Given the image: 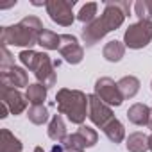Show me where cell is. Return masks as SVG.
Listing matches in <instances>:
<instances>
[{"mask_svg":"<svg viewBox=\"0 0 152 152\" xmlns=\"http://www.w3.org/2000/svg\"><path fill=\"white\" fill-rule=\"evenodd\" d=\"M129 13L131 2H127V0H106L102 15L83 27V41L86 43V47H93L104 36L122 27Z\"/></svg>","mask_w":152,"mask_h":152,"instance_id":"6da1fadb","label":"cell"},{"mask_svg":"<svg viewBox=\"0 0 152 152\" xmlns=\"http://www.w3.org/2000/svg\"><path fill=\"white\" fill-rule=\"evenodd\" d=\"M43 29L45 27L38 16H25L22 22L15 25L2 27V31H0V43L4 47L13 45V47H23L25 50H29L34 45H38V38Z\"/></svg>","mask_w":152,"mask_h":152,"instance_id":"7a4b0ae2","label":"cell"},{"mask_svg":"<svg viewBox=\"0 0 152 152\" xmlns=\"http://www.w3.org/2000/svg\"><path fill=\"white\" fill-rule=\"evenodd\" d=\"M56 104L59 115H66V118L75 125H84L90 107V100L84 91L61 88L56 95Z\"/></svg>","mask_w":152,"mask_h":152,"instance_id":"3957f363","label":"cell"},{"mask_svg":"<svg viewBox=\"0 0 152 152\" xmlns=\"http://www.w3.org/2000/svg\"><path fill=\"white\" fill-rule=\"evenodd\" d=\"M18 59L22 61V64L25 68H29L31 72H34V77L38 79L39 84H43L45 88L56 86V81H57L56 66H59V61L57 63H52V59H50L48 54L36 52L32 48L22 50L18 54Z\"/></svg>","mask_w":152,"mask_h":152,"instance_id":"277c9868","label":"cell"},{"mask_svg":"<svg viewBox=\"0 0 152 152\" xmlns=\"http://www.w3.org/2000/svg\"><path fill=\"white\" fill-rule=\"evenodd\" d=\"M150 41H152V20L136 22L129 25L124 34V45L132 50H140L147 47Z\"/></svg>","mask_w":152,"mask_h":152,"instance_id":"5b68a950","label":"cell"},{"mask_svg":"<svg viewBox=\"0 0 152 152\" xmlns=\"http://www.w3.org/2000/svg\"><path fill=\"white\" fill-rule=\"evenodd\" d=\"M73 6H75V0H47L45 9L54 23L63 25V27H70L75 20Z\"/></svg>","mask_w":152,"mask_h":152,"instance_id":"8992f818","label":"cell"},{"mask_svg":"<svg viewBox=\"0 0 152 152\" xmlns=\"http://www.w3.org/2000/svg\"><path fill=\"white\" fill-rule=\"evenodd\" d=\"M93 95H97L104 104H107L111 107L113 106L118 107L125 100L122 97V93H120L118 83H115L111 77H100V79H97V83H95V93Z\"/></svg>","mask_w":152,"mask_h":152,"instance_id":"52a82bcc","label":"cell"},{"mask_svg":"<svg viewBox=\"0 0 152 152\" xmlns=\"http://www.w3.org/2000/svg\"><path fill=\"white\" fill-rule=\"evenodd\" d=\"M88 100H90V107H88V118L100 129H104L111 120H115V115H113V109L111 106L104 104L97 95H88Z\"/></svg>","mask_w":152,"mask_h":152,"instance_id":"ba28073f","label":"cell"},{"mask_svg":"<svg viewBox=\"0 0 152 152\" xmlns=\"http://www.w3.org/2000/svg\"><path fill=\"white\" fill-rule=\"evenodd\" d=\"M61 57L68 64H79L84 57V48L81 47L79 39L72 34H61V47H59Z\"/></svg>","mask_w":152,"mask_h":152,"instance_id":"9c48e42d","label":"cell"},{"mask_svg":"<svg viewBox=\"0 0 152 152\" xmlns=\"http://www.w3.org/2000/svg\"><path fill=\"white\" fill-rule=\"evenodd\" d=\"M0 84L6 88H27L29 86V75L20 66H9V68H0Z\"/></svg>","mask_w":152,"mask_h":152,"instance_id":"30bf717a","label":"cell"},{"mask_svg":"<svg viewBox=\"0 0 152 152\" xmlns=\"http://www.w3.org/2000/svg\"><path fill=\"white\" fill-rule=\"evenodd\" d=\"M0 99H2V104H6L11 111V115H22L27 107V97L22 95L18 90L15 88H6V86H0Z\"/></svg>","mask_w":152,"mask_h":152,"instance_id":"8fae6325","label":"cell"},{"mask_svg":"<svg viewBox=\"0 0 152 152\" xmlns=\"http://www.w3.org/2000/svg\"><path fill=\"white\" fill-rule=\"evenodd\" d=\"M148 115H150V107L141 104V102L132 104L127 111V118L134 125H147L148 124Z\"/></svg>","mask_w":152,"mask_h":152,"instance_id":"7c38bea8","label":"cell"},{"mask_svg":"<svg viewBox=\"0 0 152 152\" xmlns=\"http://www.w3.org/2000/svg\"><path fill=\"white\" fill-rule=\"evenodd\" d=\"M22 150H23L22 141L9 129L0 131V152H22Z\"/></svg>","mask_w":152,"mask_h":152,"instance_id":"4fadbf2b","label":"cell"},{"mask_svg":"<svg viewBox=\"0 0 152 152\" xmlns=\"http://www.w3.org/2000/svg\"><path fill=\"white\" fill-rule=\"evenodd\" d=\"M102 56L109 63H118L125 56V45H124V41H116V39L107 41L104 45V48H102Z\"/></svg>","mask_w":152,"mask_h":152,"instance_id":"5bb4252c","label":"cell"},{"mask_svg":"<svg viewBox=\"0 0 152 152\" xmlns=\"http://www.w3.org/2000/svg\"><path fill=\"white\" fill-rule=\"evenodd\" d=\"M66 136H68L66 134V124H64L63 116L61 115H54L50 124H48V138L57 141V143H61Z\"/></svg>","mask_w":152,"mask_h":152,"instance_id":"9a60e30c","label":"cell"},{"mask_svg":"<svg viewBox=\"0 0 152 152\" xmlns=\"http://www.w3.org/2000/svg\"><path fill=\"white\" fill-rule=\"evenodd\" d=\"M140 79L134 77V75H125L118 81V88H120V93L124 99H132L136 97V93L140 91Z\"/></svg>","mask_w":152,"mask_h":152,"instance_id":"2e32d148","label":"cell"},{"mask_svg":"<svg viewBox=\"0 0 152 152\" xmlns=\"http://www.w3.org/2000/svg\"><path fill=\"white\" fill-rule=\"evenodd\" d=\"M102 131H104V134L107 136V140L113 141V143H122V141L125 140V127H124V124H122L118 118L111 120Z\"/></svg>","mask_w":152,"mask_h":152,"instance_id":"e0dca14e","label":"cell"},{"mask_svg":"<svg viewBox=\"0 0 152 152\" xmlns=\"http://www.w3.org/2000/svg\"><path fill=\"white\" fill-rule=\"evenodd\" d=\"M125 147H127L129 152H147L148 150V136H145L140 131L131 132L129 138H127Z\"/></svg>","mask_w":152,"mask_h":152,"instance_id":"ac0fdd59","label":"cell"},{"mask_svg":"<svg viewBox=\"0 0 152 152\" xmlns=\"http://www.w3.org/2000/svg\"><path fill=\"white\" fill-rule=\"evenodd\" d=\"M47 95H48V88H45L43 84L36 83V84H29L27 86V100L32 104V106H41L45 100H47Z\"/></svg>","mask_w":152,"mask_h":152,"instance_id":"d6986e66","label":"cell"},{"mask_svg":"<svg viewBox=\"0 0 152 152\" xmlns=\"http://www.w3.org/2000/svg\"><path fill=\"white\" fill-rule=\"evenodd\" d=\"M38 45H41L45 50H59V47H61V34H56L54 31L43 29L39 32Z\"/></svg>","mask_w":152,"mask_h":152,"instance_id":"ffe728a7","label":"cell"},{"mask_svg":"<svg viewBox=\"0 0 152 152\" xmlns=\"http://www.w3.org/2000/svg\"><path fill=\"white\" fill-rule=\"evenodd\" d=\"M61 145L64 147V150H66V152H84V150L88 148V147H86L84 138H83L79 132L68 134V136L61 141Z\"/></svg>","mask_w":152,"mask_h":152,"instance_id":"44dd1931","label":"cell"},{"mask_svg":"<svg viewBox=\"0 0 152 152\" xmlns=\"http://www.w3.org/2000/svg\"><path fill=\"white\" fill-rule=\"evenodd\" d=\"M27 118L29 122H32L34 125H43L48 120V109L41 104V106H31L27 111Z\"/></svg>","mask_w":152,"mask_h":152,"instance_id":"7402d4cb","label":"cell"},{"mask_svg":"<svg viewBox=\"0 0 152 152\" xmlns=\"http://www.w3.org/2000/svg\"><path fill=\"white\" fill-rule=\"evenodd\" d=\"M97 9H99V4L97 2H88L81 7V11L77 13V20L83 22L84 25L91 23L95 18H97Z\"/></svg>","mask_w":152,"mask_h":152,"instance_id":"603a6c76","label":"cell"},{"mask_svg":"<svg viewBox=\"0 0 152 152\" xmlns=\"http://www.w3.org/2000/svg\"><path fill=\"white\" fill-rule=\"evenodd\" d=\"M134 15L143 20H152V0H138L134 2Z\"/></svg>","mask_w":152,"mask_h":152,"instance_id":"cb8c5ba5","label":"cell"},{"mask_svg":"<svg viewBox=\"0 0 152 152\" xmlns=\"http://www.w3.org/2000/svg\"><path fill=\"white\" fill-rule=\"evenodd\" d=\"M83 138H84V141H86V147L88 148H91V147H95L97 145V141H99V134H97V131L95 129H91L90 125H79V131H77Z\"/></svg>","mask_w":152,"mask_h":152,"instance_id":"d4e9b609","label":"cell"},{"mask_svg":"<svg viewBox=\"0 0 152 152\" xmlns=\"http://www.w3.org/2000/svg\"><path fill=\"white\" fill-rule=\"evenodd\" d=\"M0 68H9V66H15V57L11 56V52L7 50V47L0 45Z\"/></svg>","mask_w":152,"mask_h":152,"instance_id":"484cf974","label":"cell"},{"mask_svg":"<svg viewBox=\"0 0 152 152\" xmlns=\"http://www.w3.org/2000/svg\"><path fill=\"white\" fill-rule=\"evenodd\" d=\"M7 113H11V111H9V107H7L6 104H2V106H0V118H6V116H7Z\"/></svg>","mask_w":152,"mask_h":152,"instance_id":"4316f807","label":"cell"},{"mask_svg":"<svg viewBox=\"0 0 152 152\" xmlns=\"http://www.w3.org/2000/svg\"><path fill=\"white\" fill-rule=\"evenodd\" d=\"M147 127L152 131V107H150V115H148V124H147Z\"/></svg>","mask_w":152,"mask_h":152,"instance_id":"83f0119b","label":"cell"},{"mask_svg":"<svg viewBox=\"0 0 152 152\" xmlns=\"http://www.w3.org/2000/svg\"><path fill=\"white\" fill-rule=\"evenodd\" d=\"M148 150H150V152H152V134H150V136H148Z\"/></svg>","mask_w":152,"mask_h":152,"instance_id":"f1b7e54d","label":"cell"},{"mask_svg":"<svg viewBox=\"0 0 152 152\" xmlns=\"http://www.w3.org/2000/svg\"><path fill=\"white\" fill-rule=\"evenodd\" d=\"M34 152H45V150H43V147H36V148H34Z\"/></svg>","mask_w":152,"mask_h":152,"instance_id":"f546056e","label":"cell"},{"mask_svg":"<svg viewBox=\"0 0 152 152\" xmlns=\"http://www.w3.org/2000/svg\"><path fill=\"white\" fill-rule=\"evenodd\" d=\"M150 90H152V83H150Z\"/></svg>","mask_w":152,"mask_h":152,"instance_id":"4dcf8cb0","label":"cell"}]
</instances>
